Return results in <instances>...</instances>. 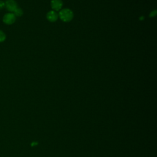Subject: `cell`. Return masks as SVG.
<instances>
[{
	"label": "cell",
	"instance_id": "1",
	"mask_svg": "<svg viewBox=\"0 0 157 157\" xmlns=\"http://www.w3.org/2000/svg\"><path fill=\"white\" fill-rule=\"evenodd\" d=\"M59 17L63 22H69L73 19L74 14L71 10L69 9H64L59 12Z\"/></svg>",
	"mask_w": 157,
	"mask_h": 157
},
{
	"label": "cell",
	"instance_id": "2",
	"mask_svg": "<svg viewBox=\"0 0 157 157\" xmlns=\"http://www.w3.org/2000/svg\"><path fill=\"white\" fill-rule=\"evenodd\" d=\"M16 20V17L12 13H8L3 17V22L7 25L13 24Z\"/></svg>",
	"mask_w": 157,
	"mask_h": 157
},
{
	"label": "cell",
	"instance_id": "3",
	"mask_svg": "<svg viewBox=\"0 0 157 157\" xmlns=\"http://www.w3.org/2000/svg\"><path fill=\"white\" fill-rule=\"evenodd\" d=\"M5 7L10 12H14L17 7V4L14 0H8L5 3Z\"/></svg>",
	"mask_w": 157,
	"mask_h": 157
},
{
	"label": "cell",
	"instance_id": "4",
	"mask_svg": "<svg viewBox=\"0 0 157 157\" xmlns=\"http://www.w3.org/2000/svg\"><path fill=\"white\" fill-rule=\"evenodd\" d=\"M63 6V2L61 0H52L51 1V7L54 11H58Z\"/></svg>",
	"mask_w": 157,
	"mask_h": 157
},
{
	"label": "cell",
	"instance_id": "5",
	"mask_svg": "<svg viewBox=\"0 0 157 157\" xmlns=\"http://www.w3.org/2000/svg\"><path fill=\"white\" fill-rule=\"evenodd\" d=\"M59 18V15L54 10L50 11L47 14V19L50 22H55Z\"/></svg>",
	"mask_w": 157,
	"mask_h": 157
},
{
	"label": "cell",
	"instance_id": "6",
	"mask_svg": "<svg viewBox=\"0 0 157 157\" xmlns=\"http://www.w3.org/2000/svg\"><path fill=\"white\" fill-rule=\"evenodd\" d=\"M13 12H14L13 14L15 15V17H20V16H22L23 14V10L20 8H17Z\"/></svg>",
	"mask_w": 157,
	"mask_h": 157
},
{
	"label": "cell",
	"instance_id": "7",
	"mask_svg": "<svg viewBox=\"0 0 157 157\" xmlns=\"http://www.w3.org/2000/svg\"><path fill=\"white\" fill-rule=\"evenodd\" d=\"M5 39H6V34L3 31L0 30V43L4 42Z\"/></svg>",
	"mask_w": 157,
	"mask_h": 157
},
{
	"label": "cell",
	"instance_id": "8",
	"mask_svg": "<svg viewBox=\"0 0 157 157\" xmlns=\"http://www.w3.org/2000/svg\"><path fill=\"white\" fill-rule=\"evenodd\" d=\"M5 7V3L3 1H0V9H2Z\"/></svg>",
	"mask_w": 157,
	"mask_h": 157
},
{
	"label": "cell",
	"instance_id": "9",
	"mask_svg": "<svg viewBox=\"0 0 157 157\" xmlns=\"http://www.w3.org/2000/svg\"><path fill=\"white\" fill-rule=\"evenodd\" d=\"M156 10H155V11H154V12H151V14H150V17H154L155 15H156Z\"/></svg>",
	"mask_w": 157,
	"mask_h": 157
}]
</instances>
